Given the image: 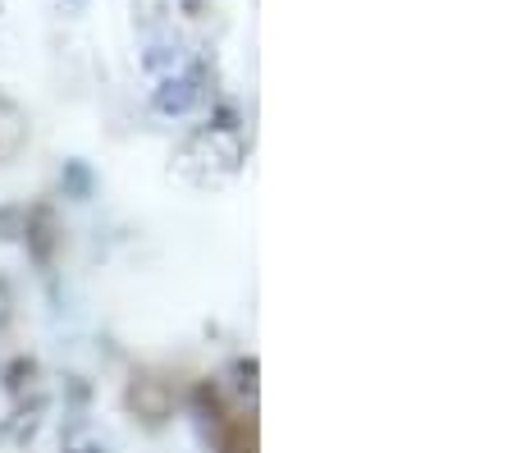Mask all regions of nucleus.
Instances as JSON below:
<instances>
[{
  "label": "nucleus",
  "mask_w": 512,
  "mask_h": 453,
  "mask_svg": "<svg viewBox=\"0 0 512 453\" xmlns=\"http://www.w3.org/2000/svg\"><path fill=\"white\" fill-rule=\"evenodd\" d=\"M64 188H69V197H87V193H92V174H87V165H78V161L64 165Z\"/></svg>",
  "instance_id": "7ed1b4c3"
},
{
  "label": "nucleus",
  "mask_w": 512,
  "mask_h": 453,
  "mask_svg": "<svg viewBox=\"0 0 512 453\" xmlns=\"http://www.w3.org/2000/svg\"><path fill=\"white\" fill-rule=\"evenodd\" d=\"M32 376H37V367H32L28 357H19V362H14V367H10V371H5V385H10V389H14V394H19V389H23V385H28V380H32Z\"/></svg>",
  "instance_id": "20e7f679"
},
{
  "label": "nucleus",
  "mask_w": 512,
  "mask_h": 453,
  "mask_svg": "<svg viewBox=\"0 0 512 453\" xmlns=\"http://www.w3.org/2000/svg\"><path fill=\"white\" fill-rule=\"evenodd\" d=\"M133 403H142V408H147V421H160L165 412H170V399H165V394H160L151 380H138V389H133Z\"/></svg>",
  "instance_id": "f03ea898"
},
{
  "label": "nucleus",
  "mask_w": 512,
  "mask_h": 453,
  "mask_svg": "<svg viewBox=\"0 0 512 453\" xmlns=\"http://www.w3.org/2000/svg\"><path fill=\"white\" fill-rule=\"evenodd\" d=\"M5 302H10V289H5V280H0V325H5V316H10V307H5Z\"/></svg>",
  "instance_id": "39448f33"
},
{
  "label": "nucleus",
  "mask_w": 512,
  "mask_h": 453,
  "mask_svg": "<svg viewBox=\"0 0 512 453\" xmlns=\"http://www.w3.org/2000/svg\"><path fill=\"white\" fill-rule=\"evenodd\" d=\"M69 453H101V449H92V444H83V449H69Z\"/></svg>",
  "instance_id": "423d86ee"
},
{
  "label": "nucleus",
  "mask_w": 512,
  "mask_h": 453,
  "mask_svg": "<svg viewBox=\"0 0 512 453\" xmlns=\"http://www.w3.org/2000/svg\"><path fill=\"white\" fill-rule=\"evenodd\" d=\"M197 97H202L197 78H170V83H165V87L156 92V106L165 110V115H183V110H188Z\"/></svg>",
  "instance_id": "f257e3e1"
}]
</instances>
